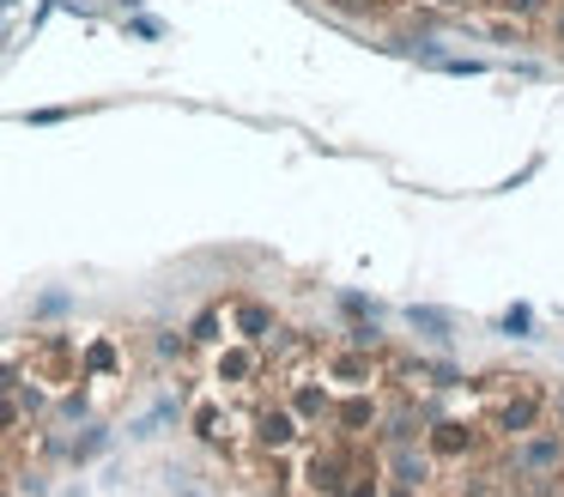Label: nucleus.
Masks as SVG:
<instances>
[{
    "mask_svg": "<svg viewBox=\"0 0 564 497\" xmlns=\"http://www.w3.org/2000/svg\"><path fill=\"white\" fill-rule=\"evenodd\" d=\"M522 461H528V467H552V461H564V443H558V436H540V443L522 449Z\"/></svg>",
    "mask_w": 564,
    "mask_h": 497,
    "instance_id": "obj_1",
    "label": "nucleus"
},
{
    "mask_svg": "<svg viewBox=\"0 0 564 497\" xmlns=\"http://www.w3.org/2000/svg\"><path fill=\"white\" fill-rule=\"evenodd\" d=\"M534 424V400H510L503 407V431H528Z\"/></svg>",
    "mask_w": 564,
    "mask_h": 497,
    "instance_id": "obj_2",
    "label": "nucleus"
},
{
    "mask_svg": "<svg viewBox=\"0 0 564 497\" xmlns=\"http://www.w3.org/2000/svg\"><path fill=\"white\" fill-rule=\"evenodd\" d=\"M503 7H510V12H516V19H540V12H546V7H552V0H503Z\"/></svg>",
    "mask_w": 564,
    "mask_h": 497,
    "instance_id": "obj_3",
    "label": "nucleus"
},
{
    "mask_svg": "<svg viewBox=\"0 0 564 497\" xmlns=\"http://www.w3.org/2000/svg\"><path fill=\"white\" fill-rule=\"evenodd\" d=\"M552 31H558V36H564V7H558V12H552Z\"/></svg>",
    "mask_w": 564,
    "mask_h": 497,
    "instance_id": "obj_4",
    "label": "nucleus"
},
{
    "mask_svg": "<svg viewBox=\"0 0 564 497\" xmlns=\"http://www.w3.org/2000/svg\"><path fill=\"white\" fill-rule=\"evenodd\" d=\"M443 7H462V0H443Z\"/></svg>",
    "mask_w": 564,
    "mask_h": 497,
    "instance_id": "obj_5",
    "label": "nucleus"
},
{
    "mask_svg": "<svg viewBox=\"0 0 564 497\" xmlns=\"http://www.w3.org/2000/svg\"><path fill=\"white\" fill-rule=\"evenodd\" d=\"M558 412H564V395H558Z\"/></svg>",
    "mask_w": 564,
    "mask_h": 497,
    "instance_id": "obj_6",
    "label": "nucleus"
}]
</instances>
